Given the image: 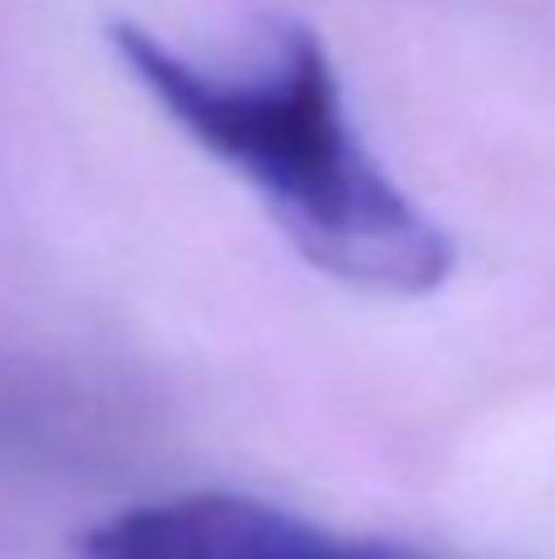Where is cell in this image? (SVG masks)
Wrapping results in <instances>:
<instances>
[{
  "instance_id": "cell-1",
  "label": "cell",
  "mask_w": 555,
  "mask_h": 559,
  "mask_svg": "<svg viewBox=\"0 0 555 559\" xmlns=\"http://www.w3.org/2000/svg\"><path fill=\"white\" fill-rule=\"evenodd\" d=\"M118 64L197 147L241 173L291 246L340 285L433 295L452 236L364 147L320 35L285 25L251 69H212L143 25H108Z\"/></svg>"
},
{
  "instance_id": "cell-2",
  "label": "cell",
  "mask_w": 555,
  "mask_h": 559,
  "mask_svg": "<svg viewBox=\"0 0 555 559\" xmlns=\"http://www.w3.org/2000/svg\"><path fill=\"white\" fill-rule=\"evenodd\" d=\"M79 559H399L379 545L340 540L324 525L236 491L143 501L98 521L74 545Z\"/></svg>"
}]
</instances>
